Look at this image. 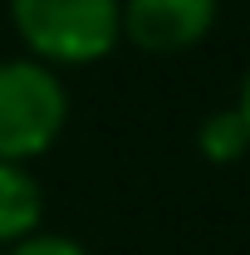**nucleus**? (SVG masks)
<instances>
[{"label":"nucleus","instance_id":"obj_1","mask_svg":"<svg viewBox=\"0 0 250 255\" xmlns=\"http://www.w3.org/2000/svg\"><path fill=\"white\" fill-rule=\"evenodd\" d=\"M10 25L30 59L79 69L123 39V0H10Z\"/></svg>","mask_w":250,"mask_h":255},{"label":"nucleus","instance_id":"obj_2","mask_svg":"<svg viewBox=\"0 0 250 255\" xmlns=\"http://www.w3.org/2000/svg\"><path fill=\"white\" fill-rule=\"evenodd\" d=\"M69 123V94L59 69L39 59H0V162L44 157Z\"/></svg>","mask_w":250,"mask_h":255},{"label":"nucleus","instance_id":"obj_3","mask_svg":"<svg viewBox=\"0 0 250 255\" xmlns=\"http://www.w3.org/2000/svg\"><path fill=\"white\" fill-rule=\"evenodd\" d=\"M221 0H123V39L147 54L196 49L216 30Z\"/></svg>","mask_w":250,"mask_h":255},{"label":"nucleus","instance_id":"obj_4","mask_svg":"<svg viewBox=\"0 0 250 255\" xmlns=\"http://www.w3.org/2000/svg\"><path fill=\"white\" fill-rule=\"evenodd\" d=\"M44 191L25 162H0V246H15L39 231Z\"/></svg>","mask_w":250,"mask_h":255},{"label":"nucleus","instance_id":"obj_5","mask_svg":"<svg viewBox=\"0 0 250 255\" xmlns=\"http://www.w3.org/2000/svg\"><path fill=\"white\" fill-rule=\"evenodd\" d=\"M196 147H201V157L206 162H241L250 152V132H246V118L236 113V103L231 108H216L211 118H201L196 128Z\"/></svg>","mask_w":250,"mask_h":255},{"label":"nucleus","instance_id":"obj_6","mask_svg":"<svg viewBox=\"0 0 250 255\" xmlns=\"http://www.w3.org/2000/svg\"><path fill=\"white\" fill-rule=\"evenodd\" d=\"M5 255H89L79 241H69V236H54V231H34L25 241H15V246H5Z\"/></svg>","mask_w":250,"mask_h":255},{"label":"nucleus","instance_id":"obj_7","mask_svg":"<svg viewBox=\"0 0 250 255\" xmlns=\"http://www.w3.org/2000/svg\"><path fill=\"white\" fill-rule=\"evenodd\" d=\"M236 113L246 118V132H250V69H246V79H241V94H236Z\"/></svg>","mask_w":250,"mask_h":255}]
</instances>
